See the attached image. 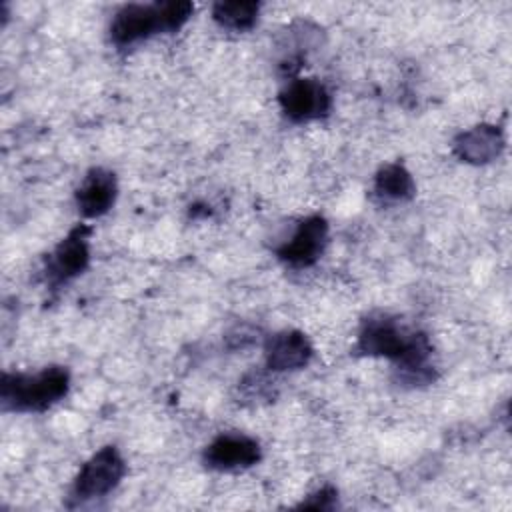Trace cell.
<instances>
[{"instance_id": "4", "label": "cell", "mask_w": 512, "mask_h": 512, "mask_svg": "<svg viewBox=\"0 0 512 512\" xmlns=\"http://www.w3.org/2000/svg\"><path fill=\"white\" fill-rule=\"evenodd\" d=\"M90 228L76 226L50 254L46 264V278L52 286L64 284L74 276L82 274L90 262L88 248Z\"/></svg>"}, {"instance_id": "6", "label": "cell", "mask_w": 512, "mask_h": 512, "mask_svg": "<svg viewBox=\"0 0 512 512\" xmlns=\"http://www.w3.org/2000/svg\"><path fill=\"white\" fill-rule=\"evenodd\" d=\"M326 238H328L326 220L322 216H308L298 224L292 238L286 240L276 250V254L280 256V260H284L290 266H296V268L312 266L320 258L326 246Z\"/></svg>"}, {"instance_id": "5", "label": "cell", "mask_w": 512, "mask_h": 512, "mask_svg": "<svg viewBox=\"0 0 512 512\" xmlns=\"http://www.w3.org/2000/svg\"><path fill=\"white\" fill-rule=\"evenodd\" d=\"M156 32H164V22L156 4H126L110 24V38L118 46H130Z\"/></svg>"}, {"instance_id": "2", "label": "cell", "mask_w": 512, "mask_h": 512, "mask_svg": "<svg viewBox=\"0 0 512 512\" xmlns=\"http://www.w3.org/2000/svg\"><path fill=\"white\" fill-rule=\"evenodd\" d=\"M124 472H126V464H124V458L120 456V452L114 446L100 448L80 468V472L74 480L72 492H70V500H72L70 506L84 504L88 500L106 496L108 492H112L118 486Z\"/></svg>"}, {"instance_id": "8", "label": "cell", "mask_w": 512, "mask_h": 512, "mask_svg": "<svg viewBox=\"0 0 512 512\" xmlns=\"http://www.w3.org/2000/svg\"><path fill=\"white\" fill-rule=\"evenodd\" d=\"M504 148V136L498 126L492 124H478L460 132L454 142V154L468 164H486L500 156Z\"/></svg>"}, {"instance_id": "3", "label": "cell", "mask_w": 512, "mask_h": 512, "mask_svg": "<svg viewBox=\"0 0 512 512\" xmlns=\"http://www.w3.org/2000/svg\"><path fill=\"white\" fill-rule=\"evenodd\" d=\"M280 106L292 122H310L324 118L332 108L330 92L314 78L292 80L280 92Z\"/></svg>"}, {"instance_id": "11", "label": "cell", "mask_w": 512, "mask_h": 512, "mask_svg": "<svg viewBox=\"0 0 512 512\" xmlns=\"http://www.w3.org/2000/svg\"><path fill=\"white\" fill-rule=\"evenodd\" d=\"M374 192L384 200L404 202L416 192L410 172L402 164H386L374 178Z\"/></svg>"}, {"instance_id": "9", "label": "cell", "mask_w": 512, "mask_h": 512, "mask_svg": "<svg viewBox=\"0 0 512 512\" xmlns=\"http://www.w3.org/2000/svg\"><path fill=\"white\" fill-rule=\"evenodd\" d=\"M310 340L298 330H284L266 342V366L272 372L304 368L312 358Z\"/></svg>"}, {"instance_id": "1", "label": "cell", "mask_w": 512, "mask_h": 512, "mask_svg": "<svg viewBox=\"0 0 512 512\" xmlns=\"http://www.w3.org/2000/svg\"><path fill=\"white\" fill-rule=\"evenodd\" d=\"M70 386V374L62 366H50L36 374L6 372L0 382L4 410L42 412L58 402Z\"/></svg>"}, {"instance_id": "7", "label": "cell", "mask_w": 512, "mask_h": 512, "mask_svg": "<svg viewBox=\"0 0 512 512\" xmlns=\"http://www.w3.org/2000/svg\"><path fill=\"white\" fill-rule=\"evenodd\" d=\"M258 460L260 444L244 434H220L204 450V462L214 470L248 468Z\"/></svg>"}, {"instance_id": "12", "label": "cell", "mask_w": 512, "mask_h": 512, "mask_svg": "<svg viewBox=\"0 0 512 512\" xmlns=\"http://www.w3.org/2000/svg\"><path fill=\"white\" fill-rule=\"evenodd\" d=\"M260 4L258 2H216L212 6V18L228 30L244 32L250 30L258 20Z\"/></svg>"}, {"instance_id": "13", "label": "cell", "mask_w": 512, "mask_h": 512, "mask_svg": "<svg viewBox=\"0 0 512 512\" xmlns=\"http://www.w3.org/2000/svg\"><path fill=\"white\" fill-rule=\"evenodd\" d=\"M336 488L332 486H322L320 490H316L314 494L308 496V500H304L300 504V508H314V510H332L336 506Z\"/></svg>"}, {"instance_id": "10", "label": "cell", "mask_w": 512, "mask_h": 512, "mask_svg": "<svg viewBox=\"0 0 512 512\" xmlns=\"http://www.w3.org/2000/svg\"><path fill=\"white\" fill-rule=\"evenodd\" d=\"M116 200V178L112 172L104 168H92L80 188L76 190V204L78 210L88 216L96 218L106 214Z\"/></svg>"}]
</instances>
